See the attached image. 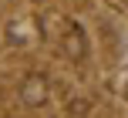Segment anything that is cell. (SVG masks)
Instances as JSON below:
<instances>
[{"label":"cell","instance_id":"cell-1","mask_svg":"<svg viewBox=\"0 0 128 118\" xmlns=\"http://www.w3.org/2000/svg\"><path fill=\"white\" fill-rule=\"evenodd\" d=\"M20 101H24L27 108H40L47 105V98H51V81L44 78V74H27L24 81H20Z\"/></svg>","mask_w":128,"mask_h":118},{"label":"cell","instance_id":"cell-2","mask_svg":"<svg viewBox=\"0 0 128 118\" xmlns=\"http://www.w3.org/2000/svg\"><path fill=\"white\" fill-rule=\"evenodd\" d=\"M61 47H64V58L71 61H84L88 58V34H84L81 24H71L61 37Z\"/></svg>","mask_w":128,"mask_h":118}]
</instances>
